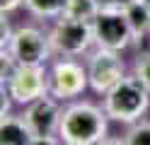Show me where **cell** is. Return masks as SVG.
Returning a JSON list of instances; mask_svg holds the SVG:
<instances>
[{
	"mask_svg": "<svg viewBox=\"0 0 150 145\" xmlns=\"http://www.w3.org/2000/svg\"><path fill=\"white\" fill-rule=\"evenodd\" d=\"M97 145H128L126 138H116V135H107V138H102Z\"/></svg>",
	"mask_w": 150,
	"mask_h": 145,
	"instance_id": "19",
	"label": "cell"
},
{
	"mask_svg": "<svg viewBox=\"0 0 150 145\" xmlns=\"http://www.w3.org/2000/svg\"><path fill=\"white\" fill-rule=\"evenodd\" d=\"M90 87L87 65L78 58L58 56L49 68V94L61 102H75Z\"/></svg>",
	"mask_w": 150,
	"mask_h": 145,
	"instance_id": "4",
	"label": "cell"
},
{
	"mask_svg": "<svg viewBox=\"0 0 150 145\" xmlns=\"http://www.w3.org/2000/svg\"><path fill=\"white\" fill-rule=\"evenodd\" d=\"M63 102L56 99L53 94H44L36 102L24 106V121L32 128L34 135H58L61 119H63Z\"/></svg>",
	"mask_w": 150,
	"mask_h": 145,
	"instance_id": "9",
	"label": "cell"
},
{
	"mask_svg": "<svg viewBox=\"0 0 150 145\" xmlns=\"http://www.w3.org/2000/svg\"><path fill=\"white\" fill-rule=\"evenodd\" d=\"M131 3H136V0H97L99 10H119V12H124Z\"/></svg>",
	"mask_w": 150,
	"mask_h": 145,
	"instance_id": "16",
	"label": "cell"
},
{
	"mask_svg": "<svg viewBox=\"0 0 150 145\" xmlns=\"http://www.w3.org/2000/svg\"><path fill=\"white\" fill-rule=\"evenodd\" d=\"M3 90L12 97L15 104L27 106L49 94V70L46 65H15V70L3 82Z\"/></svg>",
	"mask_w": 150,
	"mask_h": 145,
	"instance_id": "7",
	"label": "cell"
},
{
	"mask_svg": "<svg viewBox=\"0 0 150 145\" xmlns=\"http://www.w3.org/2000/svg\"><path fill=\"white\" fill-rule=\"evenodd\" d=\"M138 48H140V51H150V32L145 34V39H143V41L138 44Z\"/></svg>",
	"mask_w": 150,
	"mask_h": 145,
	"instance_id": "20",
	"label": "cell"
},
{
	"mask_svg": "<svg viewBox=\"0 0 150 145\" xmlns=\"http://www.w3.org/2000/svg\"><path fill=\"white\" fill-rule=\"evenodd\" d=\"M5 48L10 51L17 65H46L53 56L49 32H44L41 27H34V24L17 27Z\"/></svg>",
	"mask_w": 150,
	"mask_h": 145,
	"instance_id": "5",
	"label": "cell"
},
{
	"mask_svg": "<svg viewBox=\"0 0 150 145\" xmlns=\"http://www.w3.org/2000/svg\"><path fill=\"white\" fill-rule=\"evenodd\" d=\"M87 65V77H90V90L95 94H107L116 82L126 77V63L119 51L95 46L85 56Z\"/></svg>",
	"mask_w": 150,
	"mask_h": 145,
	"instance_id": "6",
	"label": "cell"
},
{
	"mask_svg": "<svg viewBox=\"0 0 150 145\" xmlns=\"http://www.w3.org/2000/svg\"><path fill=\"white\" fill-rule=\"evenodd\" d=\"M99 12V5L97 0H68L65 3L63 15L65 17H73V19H82V22H92Z\"/></svg>",
	"mask_w": 150,
	"mask_h": 145,
	"instance_id": "13",
	"label": "cell"
},
{
	"mask_svg": "<svg viewBox=\"0 0 150 145\" xmlns=\"http://www.w3.org/2000/svg\"><path fill=\"white\" fill-rule=\"evenodd\" d=\"M68 0H24L27 12L36 19H58Z\"/></svg>",
	"mask_w": 150,
	"mask_h": 145,
	"instance_id": "12",
	"label": "cell"
},
{
	"mask_svg": "<svg viewBox=\"0 0 150 145\" xmlns=\"http://www.w3.org/2000/svg\"><path fill=\"white\" fill-rule=\"evenodd\" d=\"M109 116L104 106H97L87 99H75L63 109L58 138L63 145H97L102 138H107Z\"/></svg>",
	"mask_w": 150,
	"mask_h": 145,
	"instance_id": "1",
	"label": "cell"
},
{
	"mask_svg": "<svg viewBox=\"0 0 150 145\" xmlns=\"http://www.w3.org/2000/svg\"><path fill=\"white\" fill-rule=\"evenodd\" d=\"M126 19H128V27L131 32H133V41L136 46L145 39V34L150 32V7L143 3V0H136V3H131L126 10Z\"/></svg>",
	"mask_w": 150,
	"mask_h": 145,
	"instance_id": "11",
	"label": "cell"
},
{
	"mask_svg": "<svg viewBox=\"0 0 150 145\" xmlns=\"http://www.w3.org/2000/svg\"><path fill=\"white\" fill-rule=\"evenodd\" d=\"M24 5V0H0V10H3V15H10L15 10H20Z\"/></svg>",
	"mask_w": 150,
	"mask_h": 145,
	"instance_id": "18",
	"label": "cell"
},
{
	"mask_svg": "<svg viewBox=\"0 0 150 145\" xmlns=\"http://www.w3.org/2000/svg\"><path fill=\"white\" fill-rule=\"evenodd\" d=\"M92 32H95V46L99 48L124 53L126 48L136 46L126 12H119V10H99L97 17L92 19Z\"/></svg>",
	"mask_w": 150,
	"mask_h": 145,
	"instance_id": "8",
	"label": "cell"
},
{
	"mask_svg": "<svg viewBox=\"0 0 150 145\" xmlns=\"http://www.w3.org/2000/svg\"><path fill=\"white\" fill-rule=\"evenodd\" d=\"M133 75L148 87V92H150V51H138L136 61H133Z\"/></svg>",
	"mask_w": 150,
	"mask_h": 145,
	"instance_id": "15",
	"label": "cell"
},
{
	"mask_svg": "<svg viewBox=\"0 0 150 145\" xmlns=\"http://www.w3.org/2000/svg\"><path fill=\"white\" fill-rule=\"evenodd\" d=\"M29 145H63L58 135H34Z\"/></svg>",
	"mask_w": 150,
	"mask_h": 145,
	"instance_id": "17",
	"label": "cell"
},
{
	"mask_svg": "<svg viewBox=\"0 0 150 145\" xmlns=\"http://www.w3.org/2000/svg\"><path fill=\"white\" fill-rule=\"evenodd\" d=\"M102 106H104V111L111 121L131 126L140 119H145V114L150 109V92L131 73L121 82H116L107 94H102Z\"/></svg>",
	"mask_w": 150,
	"mask_h": 145,
	"instance_id": "2",
	"label": "cell"
},
{
	"mask_svg": "<svg viewBox=\"0 0 150 145\" xmlns=\"http://www.w3.org/2000/svg\"><path fill=\"white\" fill-rule=\"evenodd\" d=\"M143 3H145V5H148V7H150V0H143Z\"/></svg>",
	"mask_w": 150,
	"mask_h": 145,
	"instance_id": "21",
	"label": "cell"
},
{
	"mask_svg": "<svg viewBox=\"0 0 150 145\" xmlns=\"http://www.w3.org/2000/svg\"><path fill=\"white\" fill-rule=\"evenodd\" d=\"M34 138L22 114H5L0 121V145H29Z\"/></svg>",
	"mask_w": 150,
	"mask_h": 145,
	"instance_id": "10",
	"label": "cell"
},
{
	"mask_svg": "<svg viewBox=\"0 0 150 145\" xmlns=\"http://www.w3.org/2000/svg\"><path fill=\"white\" fill-rule=\"evenodd\" d=\"M49 41L53 48V56H68V58L87 56L95 46L92 22H82V19L61 15L58 19H53L49 29Z\"/></svg>",
	"mask_w": 150,
	"mask_h": 145,
	"instance_id": "3",
	"label": "cell"
},
{
	"mask_svg": "<svg viewBox=\"0 0 150 145\" xmlns=\"http://www.w3.org/2000/svg\"><path fill=\"white\" fill-rule=\"evenodd\" d=\"M124 138L128 145H150V119H140L131 123Z\"/></svg>",
	"mask_w": 150,
	"mask_h": 145,
	"instance_id": "14",
	"label": "cell"
}]
</instances>
